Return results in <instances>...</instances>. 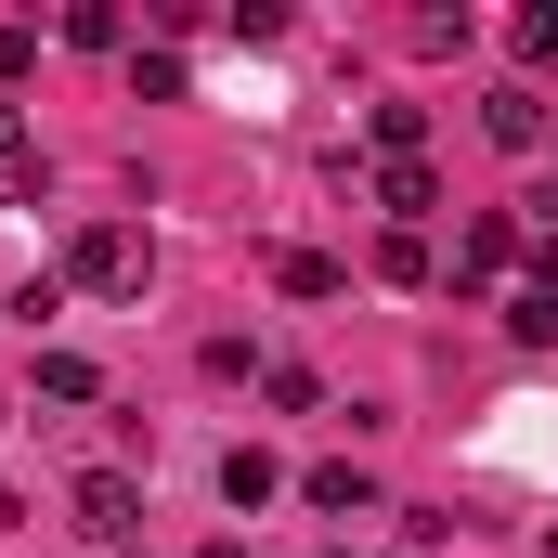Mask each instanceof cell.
Wrapping results in <instances>:
<instances>
[{"label": "cell", "instance_id": "obj_1", "mask_svg": "<svg viewBox=\"0 0 558 558\" xmlns=\"http://www.w3.org/2000/svg\"><path fill=\"white\" fill-rule=\"evenodd\" d=\"M65 286L143 299V286H156V234H143V221H78V234H65Z\"/></svg>", "mask_w": 558, "mask_h": 558}, {"label": "cell", "instance_id": "obj_11", "mask_svg": "<svg viewBox=\"0 0 558 558\" xmlns=\"http://www.w3.org/2000/svg\"><path fill=\"white\" fill-rule=\"evenodd\" d=\"M274 286H286V299H338V286H351V274H338L325 247H274Z\"/></svg>", "mask_w": 558, "mask_h": 558}, {"label": "cell", "instance_id": "obj_13", "mask_svg": "<svg viewBox=\"0 0 558 558\" xmlns=\"http://www.w3.org/2000/svg\"><path fill=\"white\" fill-rule=\"evenodd\" d=\"M65 39H78V52H118V39H131V13H118V0H78V13H65Z\"/></svg>", "mask_w": 558, "mask_h": 558}, {"label": "cell", "instance_id": "obj_8", "mask_svg": "<svg viewBox=\"0 0 558 558\" xmlns=\"http://www.w3.org/2000/svg\"><path fill=\"white\" fill-rule=\"evenodd\" d=\"M39 182H52V156H39V131L0 105V208H39Z\"/></svg>", "mask_w": 558, "mask_h": 558}, {"label": "cell", "instance_id": "obj_15", "mask_svg": "<svg viewBox=\"0 0 558 558\" xmlns=\"http://www.w3.org/2000/svg\"><path fill=\"white\" fill-rule=\"evenodd\" d=\"M364 131H377V156H416V143H428V105H377Z\"/></svg>", "mask_w": 558, "mask_h": 558}, {"label": "cell", "instance_id": "obj_5", "mask_svg": "<svg viewBox=\"0 0 558 558\" xmlns=\"http://www.w3.org/2000/svg\"><path fill=\"white\" fill-rule=\"evenodd\" d=\"M299 507H312V520H377L390 494H377V468H351V454H325V468H299Z\"/></svg>", "mask_w": 558, "mask_h": 558}, {"label": "cell", "instance_id": "obj_2", "mask_svg": "<svg viewBox=\"0 0 558 558\" xmlns=\"http://www.w3.org/2000/svg\"><path fill=\"white\" fill-rule=\"evenodd\" d=\"M65 520H78L92 546H131L143 533V481L131 468H78V481H65Z\"/></svg>", "mask_w": 558, "mask_h": 558}, {"label": "cell", "instance_id": "obj_7", "mask_svg": "<svg viewBox=\"0 0 558 558\" xmlns=\"http://www.w3.org/2000/svg\"><path fill=\"white\" fill-rule=\"evenodd\" d=\"M494 312H507V338H520V351H546V338H558V247H546V260H533L520 286H507Z\"/></svg>", "mask_w": 558, "mask_h": 558}, {"label": "cell", "instance_id": "obj_16", "mask_svg": "<svg viewBox=\"0 0 558 558\" xmlns=\"http://www.w3.org/2000/svg\"><path fill=\"white\" fill-rule=\"evenodd\" d=\"M507 39H520V65H558V0H533V13L507 26Z\"/></svg>", "mask_w": 558, "mask_h": 558}, {"label": "cell", "instance_id": "obj_17", "mask_svg": "<svg viewBox=\"0 0 558 558\" xmlns=\"http://www.w3.org/2000/svg\"><path fill=\"white\" fill-rule=\"evenodd\" d=\"M39 78V26H0V92H26Z\"/></svg>", "mask_w": 558, "mask_h": 558}, {"label": "cell", "instance_id": "obj_10", "mask_svg": "<svg viewBox=\"0 0 558 558\" xmlns=\"http://www.w3.org/2000/svg\"><path fill=\"white\" fill-rule=\"evenodd\" d=\"M377 286H441V247L428 234H377Z\"/></svg>", "mask_w": 558, "mask_h": 558}, {"label": "cell", "instance_id": "obj_12", "mask_svg": "<svg viewBox=\"0 0 558 558\" xmlns=\"http://www.w3.org/2000/svg\"><path fill=\"white\" fill-rule=\"evenodd\" d=\"M260 403H274V416H312V403H325V377H312V364H260Z\"/></svg>", "mask_w": 558, "mask_h": 558}, {"label": "cell", "instance_id": "obj_9", "mask_svg": "<svg viewBox=\"0 0 558 558\" xmlns=\"http://www.w3.org/2000/svg\"><path fill=\"white\" fill-rule=\"evenodd\" d=\"M274 494H286V468L260 441H234V454H221V507H274Z\"/></svg>", "mask_w": 558, "mask_h": 558}, {"label": "cell", "instance_id": "obj_4", "mask_svg": "<svg viewBox=\"0 0 558 558\" xmlns=\"http://www.w3.org/2000/svg\"><path fill=\"white\" fill-rule=\"evenodd\" d=\"M481 143H507V156H546V143H558L546 92H533V78H507V92H481Z\"/></svg>", "mask_w": 558, "mask_h": 558}, {"label": "cell", "instance_id": "obj_14", "mask_svg": "<svg viewBox=\"0 0 558 558\" xmlns=\"http://www.w3.org/2000/svg\"><path fill=\"white\" fill-rule=\"evenodd\" d=\"M39 390H52V403H105V377H92L78 351H39Z\"/></svg>", "mask_w": 558, "mask_h": 558}, {"label": "cell", "instance_id": "obj_6", "mask_svg": "<svg viewBox=\"0 0 558 558\" xmlns=\"http://www.w3.org/2000/svg\"><path fill=\"white\" fill-rule=\"evenodd\" d=\"M377 208H390V234H428V208H441V169H428V156H377Z\"/></svg>", "mask_w": 558, "mask_h": 558}, {"label": "cell", "instance_id": "obj_3", "mask_svg": "<svg viewBox=\"0 0 558 558\" xmlns=\"http://www.w3.org/2000/svg\"><path fill=\"white\" fill-rule=\"evenodd\" d=\"M520 274H533V234H520L507 208H481V221L454 234V286H494V299H507Z\"/></svg>", "mask_w": 558, "mask_h": 558}]
</instances>
